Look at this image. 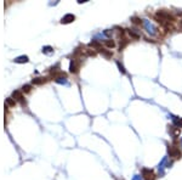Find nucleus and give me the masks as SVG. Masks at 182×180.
<instances>
[{"instance_id":"aec40b11","label":"nucleus","mask_w":182,"mask_h":180,"mask_svg":"<svg viewBox=\"0 0 182 180\" xmlns=\"http://www.w3.org/2000/svg\"><path fill=\"white\" fill-rule=\"evenodd\" d=\"M132 180H141V177H138V175H136V177H135Z\"/></svg>"},{"instance_id":"a211bd4d","label":"nucleus","mask_w":182,"mask_h":180,"mask_svg":"<svg viewBox=\"0 0 182 180\" xmlns=\"http://www.w3.org/2000/svg\"><path fill=\"white\" fill-rule=\"evenodd\" d=\"M129 34H130V36H131L132 38H135V39H138V38H140L136 33H134V32H131V31H129Z\"/></svg>"},{"instance_id":"1a4fd4ad","label":"nucleus","mask_w":182,"mask_h":180,"mask_svg":"<svg viewBox=\"0 0 182 180\" xmlns=\"http://www.w3.org/2000/svg\"><path fill=\"white\" fill-rule=\"evenodd\" d=\"M90 46H92V47H96L97 50H101V44L98 43V41H96V40H92L91 43H90Z\"/></svg>"},{"instance_id":"20e7f679","label":"nucleus","mask_w":182,"mask_h":180,"mask_svg":"<svg viewBox=\"0 0 182 180\" xmlns=\"http://www.w3.org/2000/svg\"><path fill=\"white\" fill-rule=\"evenodd\" d=\"M69 71H71L72 73H78V72H79V62H78L77 60H72Z\"/></svg>"},{"instance_id":"dca6fc26","label":"nucleus","mask_w":182,"mask_h":180,"mask_svg":"<svg viewBox=\"0 0 182 180\" xmlns=\"http://www.w3.org/2000/svg\"><path fill=\"white\" fill-rule=\"evenodd\" d=\"M127 43H129V41H127V40H125V39H124V41H123V44H120V46H119V50H120V51H121V50H123V49H124V47H125V46L127 45Z\"/></svg>"},{"instance_id":"423d86ee","label":"nucleus","mask_w":182,"mask_h":180,"mask_svg":"<svg viewBox=\"0 0 182 180\" xmlns=\"http://www.w3.org/2000/svg\"><path fill=\"white\" fill-rule=\"evenodd\" d=\"M74 20H75V16L72 15V13H67V15L62 18L61 22H62V23H71V22H73Z\"/></svg>"},{"instance_id":"2eb2a0df","label":"nucleus","mask_w":182,"mask_h":180,"mask_svg":"<svg viewBox=\"0 0 182 180\" xmlns=\"http://www.w3.org/2000/svg\"><path fill=\"white\" fill-rule=\"evenodd\" d=\"M6 103H8L9 106H15V103H16V101L13 100V99H11V98H9L8 100H6Z\"/></svg>"},{"instance_id":"412c9836","label":"nucleus","mask_w":182,"mask_h":180,"mask_svg":"<svg viewBox=\"0 0 182 180\" xmlns=\"http://www.w3.org/2000/svg\"><path fill=\"white\" fill-rule=\"evenodd\" d=\"M180 26H181V27H182V20H181V22H180Z\"/></svg>"},{"instance_id":"39448f33","label":"nucleus","mask_w":182,"mask_h":180,"mask_svg":"<svg viewBox=\"0 0 182 180\" xmlns=\"http://www.w3.org/2000/svg\"><path fill=\"white\" fill-rule=\"evenodd\" d=\"M12 98H13V99H16L17 101H21L22 103H26V100H24V98H23L22 93H21V91H18V90H16V91H13V93H12Z\"/></svg>"},{"instance_id":"4be33fe9","label":"nucleus","mask_w":182,"mask_h":180,"mask_svg":"<svg viewBox=\"0 0 182 180\" xmlns=\"http://www.w3.org/2000/svg\"><path fill=\"white\" fill-rule=\"evenodd\" d=\"M181 144H182V139H181Z\"/></svg>"},{"instance_id":"ddd939ff","label":"nucleus","mask_w":182,"mask_h":180,"mask_svg":"<svg viewBox=\"0 0 182 180\" xmlns=\"http://www.w3.org/2000/svg\"><path fill=\"white\" fill-rule=\"evenodd\" d=\"M100 52L103 55V56H106V57H111L112 56V54L109 52V51H106V50H103V49H101L100 50Z\"/></svg>"},{"instance_id":"7ed1b4c3","label":"nucleus","mask_w":182,"mask_h":180,"mask_svg":"<svg viewBox=\"0 0 182 180\" xmlns=\"http://www.w3.org/2000/svg\"><path fill=\"white\" fill-rule=\"evenodd\" d=\"M145 27H146V28H147V32L148 33H149V34H152V36H154V34H156L157 33V29L156 28H154V26L149 22V21H147V20H145Z\"/></svg>"},{"instance_id":"f03ea898","label":"nucleus","mask_w":182,"mask_h":180,"mask_svg":"<svg viewBox=\"0 0 182 180\" xmlns=\"http://www.w3.org/2000/svg\"><path fill=\"white\" fill-rule=\"evenodd\" d=\"M142 177L146 180H154V179H156V175L153 174V170L148 169V168H143L142 169Z\"/></svg>"},{"instance_id":"f257e3e1","label":"nucleus","mask_w":182,"mask_h":180,"mask_svg":"<svg viewBox=\"0 0 182 180\" xmlns=\"http://www.w3.org/2000/svg\"><path fill=\"white\" fill-rule=\"evenodd\" d=\"M167 152H169L170 157H174V158H180V157H181V151H180V149L175 147V146H169V147H167Z\"/></svg>"},{"instance_id":"6ab92c4d","label":"nucleus","mask_w":182,"mask_h":180,"mask_svg":"<svg viewBox=\"0 0 182 180\" xmlns=\"http://www.w3.org/2000/svg\"><path fill=\"white\" fill-rule=\"evenodd\" d=\"M86 55H89V56H95L96 52L95 51H91V50H87L86 51Z\"/></svg>"},{"instance_id":"0eeeda50","label":"nucleus","mask_w":182,"mask_h":180,"mask_svg":"<svg viewBox=\"0 0 182 180\" xmlns=\"http://www.w3.org/2000/svg\"><path fill=\"white\" fill-rule=\"evenodd\" d=\"M46 82V78H34V79H33V84H43V83H45Z\"/></svg>"},{"instance_id":"9d476101","label":"nucleus","mask_w":182,"mask_h":180,"mask_svg":"<svg viewBox=\"0 0 182 180\" xmlns=\"http://www.w3.org/2000/svg\"><path fill=\"white\" fill-rule=\"evenodd\" d=\"M104 44H106L107 46H108V47H114V46H116V43H114L113 40H111V39L106 40V41H104Z\"/></svg>"},{"instance_id":"6e6552de","label":"nucleus","mask_w":182,"mask_h":180,"mask_svg":"<svg viewBox=\"0 0 182 180\" xmlns=\"http://www.w3.org/2000/svg\"><path fill=\"white\" fill-rule=\"evenodd\" d=\"M16 62H18V63H23V62H28V56H19L15 60Z\"/></svg>"},{"instance_id":"f8f14e48","label":"nucleus","mask_w":182,"mask_h":180,"mask_svg":"<svg viewBox=\"0 0 182 180\" xmlns=\"http://www.w3.org/2000/svg\"><path fill=\"white\" fill-rule=\"evenodd\" d=\"M131 21L135 23V24H140L142 21H141V18H138V17H136V16H134V17H131Z\"/></svg>"},{"instance_id":"4468645a","label":"nucleus","mask_w":182,"mask_h":180,"mask_svg":"<svg viewBox=\"0 0 182 180\" xmlns=\"http://www.w3.org/2000/svg\"><path fill=\"white\" fill-rule=\"evenodd\" d=\"M30 89H32V87H30L29 84H27V85H24V87L22 88V91H23V93H29Z\"/></svg>"},{"instance_id":"f3484780","label":"nucleus","mask_w":182,"mask_h":180,"mask_svg":"<svg viewBox=\"0 0 182 180\" xmlns=\"http://www.w3.org/2000/svg\"><path fill=\"white\" fill-rule=\"evenodd\" d=\"M43 51H44V52H46V54L52 52V47H51V46H45L44 49H43Z\"/></svg>"},{"instance_id":"9b49d317","label":"nucleus","mask_w":182,"mask_h":180,"mask_svg":"<svg viewBox=\"0 0 182 180\" xmlns=\"http://www.w3.org/2000/svg\"><path fill=\"white\" fill-rule=\"evenodd\" d=\"M117 65H118V67H119V71H120L121 73H123V74H125V73H126V71H125V68H124V66H123V65H121V63H120V62H119V61H117Z\"/></svg>"}]
</instances>
